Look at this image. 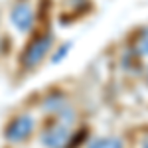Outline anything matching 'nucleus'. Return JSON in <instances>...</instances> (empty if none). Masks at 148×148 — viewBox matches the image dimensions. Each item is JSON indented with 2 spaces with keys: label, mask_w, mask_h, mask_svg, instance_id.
<instances>
[{
  "label": "nucleus",
  "mask_w": 148,
  "mask_h": 148,
  "mask_svg": "<svg viewBox=\"0 0 148 148\" xmlns=\"http://www.w3.org/2000/svg\"><path fill=\"white\" fill-rule=\"evenodd\" d=\"M10 20L16 30L20 32H28L34 26V10L28 2H16L10 12Z\"/></svg>",
  "instance_id": "4"
},
{
  "label": "nucleus",
  "mask_w": 148,
  "mask_h": 148,
  "mask_svg": "<svg viewBox=\"0 0 148 148\" xmlns=\"http://www.w3.org/2000/svg\"><path fill=\"white\" fill-rule=\"evenodd\" d=\"M69 47H71V44H63V46H61V47L56 51V53H53L51 61H53V63H59V61H61V59H63V57L69 53Z\"/></svg>",
  "instance_id": "7"
},
{
  "label": "nucleus",
  "mask_w": 148,
  "mask_h": 148,
  "mask_svg": "<svg viewBox=\"0 0 148 148\" xmlns=\"http://www.w3.org/2000/svg\"><path fill=\"white\" fill-rule=\"evenodd\" d=\"M132 53H138L142 57H148V28H142L134 38V44H132Z\"/></svg>",
  "instance_id": "5"
},
{
  "label": "nucleus",
  "mask_w": 148,
  "mask_h": 148,
  "mask_svg": "<svg viewBox=\"0 0 148 148\" xmlns=\"http://www.w3.org/2000/svg\"><path fill=\"white\" fill-rule=\"evenodd\" d=\"M69 138H71V128L67 123H56V125L47 126L46 130L42 132V144L46 148H67Z\"/></svg>",
  "instance_id": "2"
},
{
  "label": "nucleus",
  "mask_w": 148,
  "mask_h": 148,
  "mask_svg": "<svg viewBox=\"0 0 148 148\" xmlns=\"http://www.w3.org/2000/svg\"><path fill=\"white\" fill-rule=\"evenodd\" d=\"M146 81H148V75H146Z\"/></svg>",
  "instance_id": "9"
},
{
  "label": "nucleus",
  "mask_w": 148,
  "mask_h": 148,
  "mask_svg": "<svg viewBox=\"0 0 148 148\" xmlns=\"http://www.w3.org/2000/svg\"><path fill=\"white\" fill-rule=\"evenodd\" d=\"M87 148H123V140L114 136H103V138H95L93 142H89Z\"/></svg>",
  "instance_id": "6"
},
{
  "label": "nucleus",
  "mask_w": 148,
  "mask_h": 148,
  "mask_svg": "<svg viewBox=\"0 0 148 148\" xmlns=\"http://www.w3.org/2000/svg\"><path fill=\"white\" fill-rule=\"evenodd\" d=\"M34 126H36L34 116H30V114H20V116H16L10 125L6 126V132H4V134H6V138H8L10 142H24L26 138L34 132Z\"/></svg>",
  "instance_id": "3"
},
{
  "label": "nucleus",
  "mask_w": 148,
  "mask_h": 148,
  "mask_svg": "<svg viewBox=\"0 0 148 148\" xmlns=\"http://www.w3.org/2000/svg\"><path fill=\"white\" fill-rule=\"evenodd\" d=\"M51 42H53V36L49 34H44V36H38L36 40H32L28 47L24 49L22 53V63L24 67H36L44 57L47 56V51H49V47H51Z\"/></svg>",
  "instance_id": "1"
},
{
  "label": "nucleus",
  "mask_w": 148,
  "mask_h": 148,
  "mask_svg": "<svg viewBox=\"0 0 148 148\" xmlns=\"http://www.w3.org/2000/svg\"><path fill=\"white\" fill-rule=\"evenodd\" d=\"M142 148H148V140H146V142H144V144H142Z\"/></svg>",
  "instance_id": "8"
}]
</instances>
